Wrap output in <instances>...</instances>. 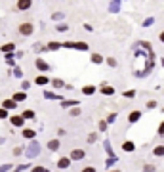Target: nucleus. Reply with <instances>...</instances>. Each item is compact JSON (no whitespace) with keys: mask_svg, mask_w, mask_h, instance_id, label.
I'll return each instance as SVG.
<instances>
[{"mask_svg":"<svg viewBox=\"0 0 164 172\" xmlns=\"http://www.w3.org/2000/svg\"><path fill=\"white\" fill-rule=\"evenodd\" d=\"M17 31H19L21 37H31V34L34 33V25L31 23V21H25V23H21L17 27Z\"/></svg>","mask_w":164,"mask_h":172,"instance_id":"1","label":"nucleus"},{"mask_svg":"<svg viewBox=\"0 0 164 172\" xmlns=\"http://www.w3.org/2000/svg\"><path fill=\"white\" fill-rule=\"evenodd\" d=\"M34 67H37L38 71H42V73H48V71H52V65H50L48 61H44L42 57H37V59H34Z\"/></svg>","mask_w":164,"mask_h":172,"instance_id":"2","label":"nucleus"},{"mask_svg":"<svg viewBox=\"0 0 164 172\" xmlns=\"http://www.w3.org/2000/svg\"><path fill=\"white\" fill-rule=\"evenodd\" d=\"M27 155H29V157H38V155H40V143H38V142H34V140H31Z\"/></svg>","mask_w":164,"mask_h":172,"instance_id":"3","label":"nucleus"},{"mask_svg":"<svg viewBox=\"0 0 164 172\" xmlns=\"http://www.w3.org/2000/svg\"><path fill=\"white\" fill-rule=\"evenodd\" d=\"M84 157H86V151H84V149H73V151L69 153L71 163H73V161H82Z\"/></svg>","mask_w":164,"mask_h":172,"instance_id":"4","label":"nucleus"},{"mask_svg":"<svg viewBox=\"0 0 164 172\" xmlns=\"http://www.w3.org/2000/svg\"><path fill=\"white\" fill-rule=\"evenodd\" d=\"M8 120L12 123L13 128H23V124H25V120H23V117H21V115H12Z\"/></svg>","mask_w":164,"mask_h":172,"instance_id":"5","label":"nucleus"},{"mask_svg":"<svg viewBox=\"0 0 164 172\" xmlns=\"http://www.w3.org/2000/svg\"><path fill=\"white\" fill-rule=\"evenodd\" d=\"M55 167L59 170H67V168H71V159L69 157H59L58 163H55Z\"/></svg>","mask_w":164,"mask_h":172,"instance_id":"6","label":"nucleus"},{"mask_svg":"<svg viewBox=\"0 0 164 172\" xmlns=\"http://www.w3.org/2000/svg\"><path fill=\"white\" fill-rule=\"evenodd\" d=\"M46 147H48V149H50V151H52V153H55V151H59L61 143H59V140H58V138H54V140H48Z\"/></svg>","mask_w":164,"mask_h":172,"instance_id":"7","label":"nucleus"},{"mask_svg":"<svg viewBox=\"0 0 164 172\" xmlns=\"http://www.w3.org/2000/svg\"><path fill=\"white\" fill-rule=\"evenodd\" d=\"M99 92H101L103 96H115V86H111V84H103L101 88H99Z\"/></svg>","mask_w":164,"mask_h":172,"instance_id":"8","label":"nucleus"},{"mask_svg":"<svg viewBox=\"0 0 164 172\" xmlns=\"http://www.w3.org/2000/svg\"><path fill=\"white\" fill-rule=\"evenodd\" d=\"M97 92V86H94V84H86V86H82V94L84 96H94Z\"/></svg>","mask_w":164,"mask_h":172,"instance_id":"9","label":"nucleus"},{"mask_svg":"<svg viewBox=\"0 0 164 172\" xmlns=\"http://www.w3.org/2000/svg\"><path fill=\"white\" fill-rule=\"evenodd\" d=\"M139 119H141V111H138V109L132 111L130 115H128V123H130V124H135Z\"/></svg>","mask_w":164,"mask_h":172,"instance_id":"10","label":"nucleus"},{"mask_svg":"<svg viewBox=\"0 0 164 172\" xmlns=\"http://www.w3.org/2000/svg\"><path fill=\"white\" fill-rule=\"evenodd\" d=\"M90 61L94 63V65H101V63L105 61V57H103L101 54H97V52H94V54L90 56Z\"/></svg>","mask_w":164,"mask_h":172,"instance_id":"11","label":"nucleus"},{"mask_svg":"<svg viewBox=\"0 0 164 172\" xmlns=\"http://www.w3.org/2000/svg\"><path fill=\"white\" fill-rule=\"evenodd\" d=\"M16 8L21 10V12H23V10H29V8H33V2H31V0H19V2L16 4Z\"/></svg>","mask_w":164,"mask_h":172,"instance_id":"12","label":"nucleus"},{"mask_svg":"<svg viewBox=\"0 0 164 172\" xmlns=\"http://www.w3.org/2000/svg\"><path fill=\"white\" fill-rule=\"evenodd\" d=\"M16 107H17V103L13 99H4L2 102V109H6V111H13Z\"/></svg>","mask_w":164,"mask_h":172,"instance_id":"13","label":"nucleus"},{"mask_svg":"<svg viewBox=\"0 0 164 172\" xmlns=\"http://www.w3.org/2000/svg\"><path fill=\"white\" fill-rule=\"evenodd\" d=\"M21 136H23L25 140H29V142H31V140H34V136H37V132H34L33 128H23V132H21Z\"/></svg>","mask_w":164,"mask_h":172,"instance_id":"14","label":"nucleus"},{"mask_svg":"<svg viewBox=\"0 0 164 172\" xmlns=\"http://www.w3.org/2000/svg\"><path fill=\"white\" fill-rule=\"evenodd\" d=\"M122 151H126V153H132V151H135V143H134V142H130V140L122 142Z\"/></svg>","mask_w":164,"mask_h":172,"instance_id":"15","label":"nucleus"},{"mask_svg":"<svg viewBox=\"0 0 164 172\" xmlns=\"http://www.w3.org/2000/svg\"><path fill=\"white\" fill-rule=\"evenodd\" d=\"M21 117H23V120H33V119H37V113L31 111V109H25L21 113Z\"/></svg>","mask_w":164,"mask_h":172,"instance_id":"16","label":"nucleus"},{"mask_svg":"<svg viewBox=\"0 0 164 172\" xmlns=\"http://www.w3.org/2000/svg\"><path fill=\"white\" fill-rule=\"evenodd\" d=\"M48 82H50V78L46 75H38L37 78H34V84H38V86H46Z\"/></svg>","mask_w":164,"mask_h":172,"instance_id":"17","label":"nucleus"},{"mask_svg":"<svg viewBox=\"0 0 164 172\" xmlns=\"http://www.w3.org/2000/svg\"><path fill=\"white\" fill-rule=\"evenodd\" d=\"M12 99H13L16 103H19V102H25V99H27V94H25V92H16Z\"/></svg>","mask_w":164,"mask_h":172,"instance_id":"18","label":"nucleus"},{"mask_svg":"<svg viewBox=\"0 0 164 172\" xmlns=\"http://www.w3.org/2000/svg\"><path fill=\"white\" fill-rule=\"evenodd\" d=\"M0 50H2L4 54H12L13 50H16V44H13V42H8V44H4L2 48H0Z\"/></svg>","mask_w":164,"mask_h":172,"instance_id":"19","label":"nucleus"},{"mask_svg":"<svg viewBox=\"0 0 164 172\" xmlns=\"http://www.w3.org/2000/svg\"><path fill=\"white\" fill-rule=\"evenodd\" d=\"M76 107L78 105V102H76V99H65V102H61V107H63V109H69V107Z\"/></svg>","mask_w":164,"mask_h":172,"instance_id":"20","label":"nucleus"},{"mask_svg":"<svg viewBox=\"0 0 164 172\" xmlns=\"http://www.w3.org/2000/svg\"><path fill=\"white\" fill-rule=\"evenodd\" d=\"M69 115H71V117H80V115H82V107H80V105H76V107H71Z\"/></svg>","mask_w":164,"mask_h":172,"instance_id":"21","label":"nucleus"},{"mask_svg":"<svg viewBox=\"0 0 164 172\" xmlns=\"http://www.w3.org/2000/svg\"><path fill=\"white\" fill-rule=\"evenodd\" d=\"M73 48H75V50H82V52H86L90 46L86 44V42H73Z\"/></svg>","mask_w":164,"mask_h":172,"instance_id":"22","label":"nucleus"},{"mask_svg":"<svg viewBox=\"0 0 164 172\" xmlns=\"http://www.w3.org/2000/svg\"><path fill=\"white\" fill-rule=\"evenodd\" d=\"M153 155L155 157H164V145H155L153 147Z\"/></svg>","mask_w":164,"mask_h":172,"instance_id":"23","label":"nucleus"},{"mask_svg":"<svg viewBox=\"0 0 164 172\" xmlns=\"http://www.w3.org/2000/svg\"><path fill=\"white\" fill-rule=\"evenodd\" d=\"M52 86H54V88H58V90H61V88H65V82H63L61 78H54V81H52Z\"/></svg>","mask_w":164,"mask_h":172,"instance_id":"24","label":"nucleus"},{"mask_svg":"<svg viewBox=\"0 0 164 172\" xmlns=\"http://www.w3.org/2000/svg\"><path fill=\"white\" fill-rule=\"evenodd\" d=\"M23 153H25V147H21V145H16V147H13V151H12L13 157H21Z\"/></svg>","mask_w":164,"mask_h":172,"instance_id":"25","label":"nucleus"},{"mask_svg":"<svg viewBox=\"0 0 164 172\" xmlns=\"http://www.w3.org/2000/svg\"><path fill=\"white\" fill-rule=\"evenodd\" d=\"M103 63H107V65H109V67H113V69H115L117 65H118V61L115 59V57H105V61Z\"/></svg>","mask_w":164,"mask_h":172,"instance_id":"26","label":"nucleus"},{"mask_svg":"<svg viewBox=\"0 0 164 172\" xmlns=\"http://www.w3.org/2000/svg\"><path fill=\"white\" fill-rule=\"evenodd\" d=\"M61 19H65V13L63 12H54L52 13V21H61Z\"/></svg>","mask_w":164,"mask_h":172,"instance_id":"27","label":"nucleus"},{"mask_svg":"<svg viewBox=\"0 0 164 172\" xmlns=\"http://www.w3.org/2000/svg\"><path fill=\"white\" fill-rule=\"evenodd\" d=\"M59 48H61V42H55V40L48 42V46H46V50H59Z\"/></svg>","mask_w":164,"mask_h":172,"instance_id":"28","label":"nucleus"},{"mask_svg":"<svg viewBox=\"0 0 164 172\" xmlns=\"http://www.w3.org/2000/svg\"><path fill=\"white\" fill-rule=\"evenodd\" d=\"M55 31H58V33H65V31H69V25L67 23H58Z\"/></svg>","mask_w":164,"mask_h":172,"instance_id":"29","label":"nucleus"},{"mask_svg":"<svg viewBox=\"0 0 164 172\" xmlns=\"http://www.w3.org/2000/svg\"><path fill=\"white\" fill-rule=\"evenodd\" d=\"M97 138H99V136H97V132H92V134H88V143H96V142H97Z\"/></svg>","mask_w":164,"mask_h":172,"instance_id":"30","label":"nucleus"},{"mask_svg":"<svg viewBox=\"0 0 164 172\" xmlns=\"http://www.w3.org/2000/svg\"><path fill=\"white\" fill-rule=\"evenodd\" d=\"M13 77L23 78V69H21V67H13Z\"/></svg>","mask_w":164,"mask_h":172,"instance_id":"31","label":"nucleus"},{"mask_svg":"<svg viewBox=\"0 0 164 172\" xmlns=\"http://www.w3.org/2000/svg\"><path fill=\"white\" fill-rule=\"evenodd\" d=\"M6 63H8V65H16V59H13V54H6Z\"/></svg>","mask_w":164,"mask_h":172,"instance_id":"32","label":"nucleus"},{"mask_svg":"<svg viewBox=\"0 0 164 172\" xmlns=\"http://www.w3.org/2000/svg\"><path fill=\"white\" fill-rule=\"evenodd\" d=\"M8 170H13V164L6 163V164H2V167H0V172H8Z\"/></svg>","mask_w":164,"mask_h":172,"instance_id":"33","label":"nucleus"},{"mask_svg":"<svg viewBox=\"0 0 164 172\" xmlns=\"http://www.w3.org/2000/svg\"><path fill=\"white\" fill-rule=\"evenodd\" d=\"M0 119H2V120H8V119H10L8 111H6V109H2V107H0Z\"/></svg>","mask_w":164,"mask_h":172,"instance_id":"34","label":"nucleus"},{"mask_svg":"<svg viewBox=\"0 0 164 172\" xmlns=\"http://www.w3.org/2000/svg\"><path fill=\"white\" fill-rule=\"evenodd\" d=\"M143 172H156V167H155V164H145Z\"/></svg>","mask_w":164,"mask_h":172,"instance_id":"35","label":"nucleus"},{"mask_svg":"<svg viewBox=\"0 0 164 172\" xmlns=\"http://www.w3.org/2000/svg\"><path fill=\"white\" fill-rule=\"evenodd\" d=\"M46 168L44 167H40V164H37V167H31V172H44Z\"/></svg>","mask_w":164,"mask_h":172,"instance_id":"36","label":"nucleus"},{"mask_svg":"<svg viewBox=\"0 0 164 172\" xmlns=\"http://www.w3.org/2000/svg\"><path fill=\"white\" fill-rule=\"evenodd\" d=\"M29 167H31V164H21V167H16L13 170H16V172H23V170H27Z\"/></svg>","mask_w":164,"mask_h":172,"instance_id":"37","label":"nucleus"},{"mask_svg":"<svg viewBox=\"0 0 164 172\" xmlns=\"http://www.w3.org/2000/svg\"><path fill=\"white\" fill-rule=\"evenodd\" d=\"M115 119H117V113H111L109 117H107V120H105V123H111V124H113V123H115Z\"/></svg>","mask_w":164,"mask_h":172,"instance_id":"38","label":"nucleus"},{"mask_svg":"<svg viewBox=\"0 0 164 172\" xmlns=\"http://www.w3.org/2000/svg\"><path fill=\"white\" fill-rule=\"evenodd\" d=\"M107 130V123L105 120H99V132H105Z\"/></svg>","mask_w":164,"mask_h":172,"instance_id":"39","label":"nucleus"},{"mask_svg":"<svg viewBox=\"0 0 164 172\" xmlns=\"http://www.w3.org/2000/svg\"><path fill=\"white\" fill-rule=\"evenodd\" d=\"M33 48H34V52H42V50H46V46H40V42H37Z\"/></svg>","mask_w":164,"mask_h":172,"instance_id":"40","label":"nucleus"},{"mask_svg":"<svg viewBox=\"0 0 164 172\" xmlns=\"http://www.w3.org/2000/svg\"><path fill=\"white\" fill-rule=\"evenodd\" d=\"M80 172H97V168H96V167H84Z\"/></svg>","mask_w":164,"mask_h":172,"instance_id":"41","label":"nucleus"},{"mask_svg":"<svg viewBox=\"0 0 164 172\" xmlns=\"http://www.w3.org/2000/svg\"><path fill=\"white\" fill-rule=\"evenodd\" d=\"M156 105H159V103H156L155 99H151V102H147V109H155Z\"/></svg>","mask_w":164,"mask_h":172,"instance_id":"42","label":"nucleus"},{"mask_svg":"<svg viewBox=\"0 0 164 172\" xmlns=\"http://www.w3.org/2000/svg\"><path fill=\"white\" fill-rule=\"evenodd\" d=\"M159 136H164V120H162L160 126H159Z\"/></svg>","mask_w":164,"mask_h":172,"instance_id":"43","label":"nucleus"},{"mask_svg":"<svg viewBox=\"0 0 164 172\" xmlns=\"http://www.w3.org/2000/svg\"><path fill=\"white\" fill-rule=\"evenodd\" d=\"M135 96V92L134 90H130V92H124V98H134Z\"/></svg>","mask_w":164,"mask_h":172,"instance_id":"44","label":"nucleus"},{"mask_svg":"<svg viewBox=\"0 0 164 172\" xmlns=\"http://www.w3.org/2000/svg\"><path fill=\"white\" fill-rule=\"evenodd\" d=\"M48 99H54V98H58V96H55V94H50V92H46V94H44Z\"/></svg>","mask_w":164,"mask_h":172,"instance_id":"45","label":"nucleus"},{"mask_svg":"<svg viewBox=\"0 0 164 172\" xmlns=\"http://www.w3.org/2000/svg\"><path fill=\"white\" fill-rule=\"evenodd\" d=\"M118 6H120V4H118V2H115V4H111L109 8H111V10H118Z\"/></svg>","mask_w":164,"mask_h":172,"instance_id":"46","label":"nucleus"},{"mask_svg":"<svg viewBox=\"0 0 164 172\" xmlns=\"http://www.w3.org/2000/svg\"><path fill=\"white\" fill-rule=\"evenodd\" d=\"M58 136H65V130H63V128H58Z\"/></svg>","mask_w":164,"mask_h":172,"instance_id":"47","label":"nucleus"},{"mask_svg":"<svg viewBox=\"0 0 164 172\" xmlns=\"http://www.w3.org/2000/svg\"><path fill=\"white\" fill-rule=\"evenodd\" d=\"M160 42H164V31L160 33Z\"/></svg>","mask_w":164,"mask_h":172,"instance_id":"48","label":"nucleus"},{"mask_svg":"<svg viewBox=\"0 0 164 172\" xmlns=\"http://www.w3.org/2000/svg\"><path fill=\"white\" fill-rule=\"evenodd\" d=\"M160 63H162V67H164V59H160Z\"/></svg>","mask_w":164,"mask_h":172,"instance_id":"49","label":"nucleus"},{"mask_svg":"<svg viewBox=\"0 0 164 172\" xmlns=\"http://www.w3.org/2000/svg\"><path fill=\"white\" fill-rule=\"evenodd\" d=\"M109 172H120V170H109Z\"/></svg>","mask_w":164,"mask_h":172,"instance_id":"50","label":"nucleus"},{"mask_svg":"<svg viewBox=\"0 0 164 172\" xmlns=\"http://www.w3.org/2000/svg\"><path fill=\"white\" fill-rule=\"evenodd\" d=\"M44 172H50V170H44Z\"/></svg>","mask_w":164,"mask_h":172,"instance_id":"51","label":"nucleus"}]
</instances>
